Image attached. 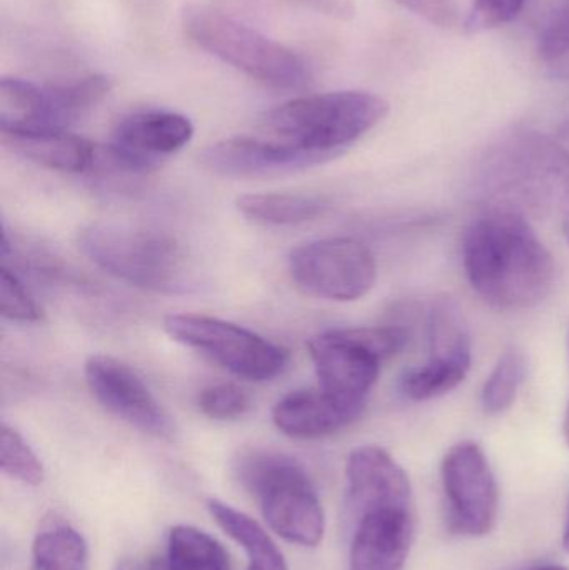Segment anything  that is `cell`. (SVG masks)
<instances>
[{"mask_svg":"<svg viewBox=\"0 0 569 570\" xmlns=\"http://www.w3.org/2000/svg\"><path fill=\"white\" fill-rule=\"evenodd\" d=\"M463 264L473 291L500 311L537 307L557 279L550 250L514 210H493L468 227Z\"/></svg>","mask_w":569,"mask_h":570,"instance_id":"6da1fadb","label":"cell"},{"mask_svg":"<svg viewBox=\"0 0 569 570\" xmlns=\"http://www.w3.org/2000/svg\"><path fill=\"white\" fill-rule=\"evenodd\" d=\"M387 110L376 94L337 90L281 104L261 117L259 127L267 139L331 160L380 126Z\"/></svg>","mask_w":569,"mask_h":570,"instance_id":"7a4b0ae2","label":"cell"},{"mask_svg":"<svg viewBox=\"0 0 569 570\" xmlns=\"http://www.w3.org/2000/svg\"><path fill=\"white\" fill-rule=\"evenodd\" d=\"M79 247L104 273L144 291L184 294L196 281L184 247L157 230L126 224H90L80 230Z\"/></svg>","mask_w":569,"mask_h":570,"instance_id":"3957f363","label":"cell"},{"mask_svg":"<svg viewBox=\"0 0 569 570\" xmlns=\"http://www.w3.org/2000/svg\"><path fill=\"white\" fill-rule=\"evenodd\" d=\"M183 29L197 47L264 86L301 90L313 79L303 57L290 47L206 3L184 9Z\"/></svg>","mask_w":569,"mask_h":570,"instance_id":"277c9868","label":"cell"},{"mask_svg":"<svg viewBox=\"0 0 569 570\" xmlns=\"http://www.w3.org/2000/svg\"><path fill=\"white\" fill-rule=\"evenodd\" d=\"M236 474L259 501L264 519L277 535L304 548H316L323 541V505L310 474L296 459L279 452L251 451L241 455Z\"/></svg>","mask_w":569,"mask_h":570,"instance_id":"5b68a950","label":"cell"},{"mask_svg":"<svg viewBox=\"0 0 569 570\" xmlns=\"http://www.w3.org/2000/svg\"><path fill=\"white\" fill-rule=\"evenodd\" d=\"M400 327L331 328L311 338V358L320 387L347 404L366 407L381 365L406 345Z\"/></svg>","mask_w":569,"mask_h":570,"instance_id":"8992f818","label":"cell"},{"mask_svg":"<svg viewBox=\"0 0 569 570\" xmlns=\"http://www.w3.org/2000/svg\"><path fill=\"white\" fill-rule=\"evenodd\" d=\"M164 328L174 341L200 352L244 381H273L290 365L286 348L223 318L170 314L164 321Z\"/></svg>","mask_w":569,"mask_h":570,"instance_id":"52a82bcc","label":"cell"},{"mask_svg":"<svg viewBox=\"0 0 569 570\" xmlns=\"http://www.w3.org/2000/svg\"><path fill=\"white\" fill-rule=\"evenodd\" d=\"M287 264L291 279L304 294L326 301H360L376 284L373 254L360 240L350 237L304 244L291 250Z\"/></svg>","mask_w":569,"mask_h":570,"instance_id":"ba28073f","label":"cell"},{"mask_svg":"<svg viewBox=\"0 0 569 570\" xmlns=\"http://www.w3.org/2000/svg\"><path fill=\"white\" fill-rule=\"evenodd\" d=\"M448 525L453 534L483 538L493 531L500 511L497 478L483 449L473 441L458 442L441 464Z\"/></svg>","mask_w":569,"mask_h":570,"instance_id":"9c48e42d","label":"cell"},{"mask_svg":"<svg viewBox=\"0 0 569 570\" xmlns=\"http://www.w3.org/2000/svg\"><path fill=\"white\" fill-rule=\"evenodd\" d=\"M87 387L120 421L157 439L176 438V424L136 371L109 357L92 355L84 367Z\"/></svg>","mask_w":569,"mask_h":570,"instance_id":"30bf717a","label":"cell"},{"mask_svg":"<svg viewBox=\"0 0 569 570\" xmlns=\"http://www.w3.org/2000/svg\"><path fill=\"white\" fill-rule=\"evenodd\" d=\"M327 163L313 153L294 149L267 137H230L207 147L200 164L213 174L237 179H269Z\"/></svg>","mask_w":569,"mask_h":570,"instance_id":"8fae6325","label":"cell"},{"mask_svg":"<svg viewBox=\"0 0 569 570\" xmlns=\"http://www.w3.org/2000/svg\"><path fill=\"white\" fill-rule=\"evenodd\" d=\"M347 511L353 522L377 509H413V491L406 471L396 459L377 448L363 445L347 458Z\"/></svg>","mask_w":569,"mask_h":570,"instance_id":"7c38bea8","label":"cell"},{"mask_svg":"<svg viewBox=\"0 0 569 570\" xmlns=\"http://www.w3.org/2000/svg\"><path fill=\"white\" fill-rule=\"evenodd\" d=\"M189 117L174 110H140L122 117L114 127L112 146L143 176H149L164 159L193 140Z\"/></svg>","mask_w":569,"mask_h":570,"instance_id":"4fadbf2b","label":"cell"},{"mask_svg":"<svg viewBox=\"0 0 569 570\" xmlns=\"http://www.w3.org/2000/svg\"><path fill=\"white\" fill-rule=\"evenodd\" d=\"M353 525L350 570H404L413 544V509H377Z\"/></svg>","mask_w":569,"mask_h":570,"instance_id":"5bb4252c","label":"cell"},{"mask_svg":"<svg viewBox=\"0 0 569 570\" xmlns=\"http://www.w3.org/2000/svg\"><path fill=\"white\" fill-rule=\"evenodd\" d=\"M364 409L340 401L321 387L297 389L277 402L273 421L290 438L321 439L356 422Z\"/></svg>","mask_w":569,"mask_h":570,"instance_id":"9a60e30c","label":"cell"},{"mask_svg":"<svg viewBox=\"0 0 569 570\" xmlns=\"http://www.w3.org/2000/svg\"><path fill=\"white\" fill-rule=\"evenodd\" d=\"M2 140L23 159L66 174H89L99 149V144L90 142L69 130L2 134Z\"/></svg>","mask_w":569,"mask_h":570,"instance_id":"2e32d148","label":"cell"},{"mask_svg":"<svg viewBox=\"0 0 569 570\" xmlns=\"http://www.w3.org/2000/svg\"><path fill=\"white\" fill-rule=\"evenodd\" d=\"M147 570H230L226 549L207 532L193 525L170 529L167 552L154 558Z\"/></svg>","mask_w":569,"mask_h":570,"instance_id":"e0dca14e","label":"cell"},{"mask_svg":"<svg viewBox=\"0 0 569 570\" xmlns=\"http://www.w3.org/2000/svg\"><path fill=\"white\" fill-rule=\"evenodd\" d=\"M207 508L219 528L246 551L247 570H290L283 552L253 518L214 499Z\"/></svg>","mask_w":569,"mask_h":570,"instance_id":"ac0fdd59","label":"cell"},{"mask_svg":"<svg viewBox=\"0 0 569 570\" xmlns=\"http://www.w3.org/2000/svg\"><path fill=\"white\" fill-rule=\"evenodd\" d=\"M236 206L244 217L264 226H300L327 210L326 200L304 194H246Z\"/></svg>","mask_w":569,"mask_h":570,"instance_id":"d6986e66","label":"cell"},{"mask_svg":"<svg viewBox=\"0 0 569 570\" xmlns=\"http://www.w3.org/2000/svg\"><path fill=\"white\" fill-rule=\"evenodd\" d=\"M471 361V355H430L426 364L410 368L403 375L401 392L414 402L441 397L467 379Z\"/></svg>","mask_w":569,"mask_h":570,"instance_id":"ffe728a7","label":"cell"},{"mask_svg":"<svg viewBox=\"0 0 569 570\" xmlns=\"http://www.w3.org/2000/svg\"><path fill=\"white\" fill-rule=\"evenodd\" d=\"M32 570H87V544L66 524L50 525L37 534Z\"/></svg>","mask_w":569,"mask_h":570,"instance_id":"44dd1931","label":"cell"},{"mask_svg":"<svg viewBox=\"0 0 569 570\" xmlns=\"http://www.w3.org/2000/svg\"><path fill=\"white\" fill-rule=\"evenodd\" d=\"M527 375V361L518 348H507L481 392V404L488 414H503L517 401Z\"/></svg>","mask_w":569,"mask_h":570,"instance_id":"7402d4cb","label":"cell"},{"mask_svg":"<svg viewBox=\"0 0 569 570\" xmlns=\"http://www.w3.org/2000/svg\"><path fill=\"white\" fill-rule=\"evenodd\" d=\"M537 53L551 76L569 80V0H558L538 33Z\"/></svg>","mask_w":569,"mask_h":570,"instance_id":"603a6c76","label":"cell"},{"mask_svg":"<svg viewBox=\"0 0 569 570\" xmlns=\"http://www.w3.org/2000/svg\"><path fill=\"white\" fill-rule=\"evenodd\" d=\"M0 468L2 472L26 485L42 484L46 472L36 452L27 444L26 439L3 422L0 428Z\"/></svg>","mask_w":569,"mask_h":570,"instance_id":"cb8c5ba5","label":"cell"},{"mask_svg":"<svg viewBox=\"0 0 569 570\" xmlns=\"http://www.w3.org/2000/svg\"><path fill=\"white\" fill-rule=\"evenodd\" d=\"M197 407L213 421H236L253 407L249 394L230 382L207 385L197 395Z\"/></svg>","mask_w":569,"mask_h":570,"instance_id":"d4e9b609","label":"cell"},{"mask_svg":"<svg viewBox=\"0 0 569 570\" xmlns=\"http://www.w3.org/2000/svg\"><path fill=\"white\" fill-rule=\"evenodd\" d=\"M0 314L9 321L22 324H32L42 318V311L26 285L6 266L0 271Z\"/></svg>","mask_w":569,"mask_h":570,"instance_id":"484cf974","label":"cell"},{"mask_svg":"<svg viewBox=\"0 0 569 570\" xmlns=\"http://www.w3.org/2000/svg\"><path fill=\"white\" fill-rule=\"evenodd\" d=\"M527 0H473L470 13H468V32H487L507 26L517 19L523 10Z\"/></svg>","mask_w":569,"mask_h":570,"instance_id":"4316f807","label":"cell"},{"mask_svg":"<svg viewBox=\"0 0 569 570\" xmlns=\"http://www.w3.org/2000/svg\"><path fill=\"white\" fill-rule=\"evenodd\" d=\"M431 26L451 30L460 23L457 0H394Z\"/></svg>","mask_w":569,"mask_h":570,"instance_id":"83f0119b","label":"cell"},{"mask_svg":"<svg viewBox=\"0 0 569 570\" xmlns=\"http://www.w3.org/2000/svg\"><path fill=\"white\" fill-rule=\"evenodd\" d=\"M306 6L313 7L317 12L327 13L336 19L347 20L354 16L353 0H303Z\"/></svg>","mask_w":569,"mask_h":570,"instance_id":"f1b7e54d","label":"cell"},{"mask_svg":"<svg viewBox=\"0 0 569 570\" xmlns=\"http://www.w3.org/2000/svg\"><path fill=\"white\" fill-rule=\"evenodd\" d=\"M116 570H147V566L139 564V562L133 561V559H124L117 564Z\"/></svg>","mask_w":569,"mask_h":570,"instance_id":"f546056e","label":"cell"},{"mask_svg":"<svg viewBox=\"0 0 569 570\" xmlns=\"http://www.w3.org/2000/svg\"><path fill=\"white\" fill-rule=\"evenodd\" d=\"M563 435H565V441H567V445L569 448V402H568V407H567V414H565Z\"/></svg>","mask_w":569,"mask_h":570,"instance_id":"4dcf8cb0","label":"cell"},{"mask_svg":"<svg viewBox=\"0 0 569 570\" xmlns=\"http://www.w3.org/2000/svg\"><path fill=\"white\" fill-rule=\"evenodd\" d=\"M563 548H565V551H567L569 554V514H568L567 528H565V532H563Z\"/></svg>","mask_w":569,"mask_h":570,"instance_id":"1f68e13d","label":"cell"},{"mask_svg":"<svg viewBox=\"0 0 569 570\" xmlns=\"http://www.w3.org/2000/svg\"><path fill=\"white\" fill-rule=\"evenodd\" d=\"M530 570H569L568 568H563V566H540V568H533Z\"/></svg>","mask_w":569,"mask_h":570,"instance_id":"d6a6232c","label":"cell"},{"mask_svg":"<svg viewBox=\"0 0 569 570\" xmlns=\"http://www.w3.org/2000/svg\"><path fill=\"white\" fill-rule=\"evenodd\" d=\"M565 236H567V240L569 243V217L567 219V223H565Z\"/></svg>","mask_w":569,"mask_h":570,"instance_id":"836d02e7","label":"cell"}]
</instances>
